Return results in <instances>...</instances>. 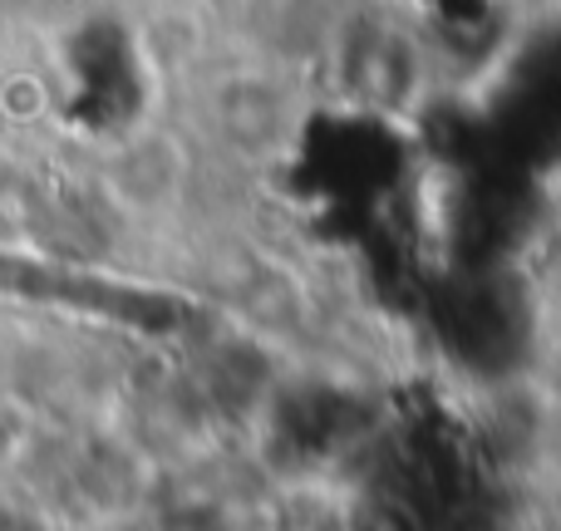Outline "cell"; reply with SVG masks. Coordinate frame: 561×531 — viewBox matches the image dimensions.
Wrapping results in <instances>:
<instances>
[{
	"instance_id": "obj_1",
	"label": "cell",
	"mask_w": 561,
	"mask_h": 531,
	"mask_svg": "<svg viewBox=\"0 0 561 531\" xmlns=\"http://www.w3.org/2000/svg\"><path fill=\"white\" fill-rule=\"evenodd\" d=\"M0 531H45V522H39L30 507H20L15 497L0 487Z\"/></svg>"
}]
</instances>
